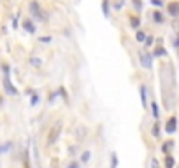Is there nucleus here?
<instances>
[{"instance_id": "f257e3e1", "label": "nucleus", "mask_w": 179, "mask_h": 168, "mask_svg": "<svg viewBox=\"0 0 179 168\" xmlns=\"http://www.w3.org/2000/svg\"><path fill=\"white\" fill-rule=\"evenodd\" d=\"M28 9H30V12H32V16H33V18L46 19V16H44V12H42V9H40V5H39V2H37V0H32L30 5H28Z\"/></svg>"}, {"instance_id": "f03ea898", "label": "nucleus", "mask_w": 179, "mask_h": 168, "mask_svg": "<svg viewBox=\"0 0 179 168\" xmlns=\"http://www.w3.org/2000/svg\"><path fill=\"white\" fill-rule=\"evenodd\" d=\"M60 131H62V123H58V124H54L53 128H51V131H49V135H48V144H54L56 142V138L60 137Z\"/></svg>"}, {"instance_id": "7ed1b4c3", "label": "nucleus", "mask_w": 179, "mask_h": 168, "mask_svg": "<svg viewBox=\"0 0 179 168\" xmlns=\"http://www.w3.org/2000/svg\"><path fill=\"white\" fill-rule=\"evenodd\" d=\"M139 62H141V65H142L144 68H151L153 56H151V54H148V53H141L139 54Z\"/></svg>"}, {"instance_id": "20e7f679", "label": "nucleus", "mask_w": 179, "mask_h": 168, "mask_svg": "<svg viewBox=\"0 0 179 168\" xmlns=\"http://www.w3.org/2000/svg\"><path fill=\"white\" fill-rule=\"evenodd\" d=\"M167 11H169V14H170V16L177 18V16H179V2H177V0L170 2V4L167 5Z\"/></svg>"}, {"instance_id": "39448f33", "label": "nucleus", "mask_w": 179, "mask_h": 168, "mask_svg": "<svg viewBox=\"0 0 179 168\" xmlns=\"http://www.w3.org/2000/svg\"><path fill=\"white\" fill-rule=\"evenodd\" d=\"M4 88H5V91H7L9 95L18 96V89H16L13 84H11V81H9V77H7V75H5V79H4Z\"/></svg>"}, {"instance_id": "423d86ee", "label": "nucleus", "mask_w": 179, "mask_h": 168, "mask_svg": "<svg viewBox=\"0 0 179 168\" xmlns=\"http://www.w3.org/2000/svg\"><path fill=\"white\" fill-rule=\"evenodd\" d=\"M176 130H177V119H176L174 116L170 117L169 121H167V126H165V131L167 133H174Z\"/></svg>"}, {"instance_id": "0eeeda50", "label": "nucleus", "mask_w": 179, "mask_h": 168, "mask_svg": "<svg viewBox=\"0 0 179 168\" xmlns=\"http://www.w3.org/2000/svg\"><path fill=\"white\" fill-rule=\"evenodd\" d=\"M23 28H25L28 33H35V30H37L33 21H30V19H25V21H23Z\"/></svg>"}, {"instance_id": "6e6552de", "label": "nucleus", "mask_w": 179, "mask_h": 168, "mask_svg": "<svg viewBox=\"0 0 179 168\" xmlns=\"http://www.w3.org/2000/svg\"><path fill=\"white\" fill-rule=\"evenodd\" d=\"M141 102H142L144 109L148 107V89H146V86H141Z\"/></svg>"}, {"instance_id": "1a4fd4ad", "label": "nucleus", "mask_w": 179, "mask_h": 168, "mask_svg": "<svg viewBox=\"0 0 179 168\" xmlns=\"http://www.w3.org/2000/svg\"><path fill=\"white\" fill-rule=\"evenodd\" d=\"M13 146H14L13 142H5V144H2V146H0V154H4V152H7V151H9Z\"/></svg>"}, {"instance_id": "9d476101", "label": "nucleus", "mask_w": 179, "mask_h": 168, "mask_svg": "<svg viewBox=\"0 0 179 168\" xmlns=\"http://www.w3.org/2000/svg\"><path fill=\"white\" fill-rule=\"evenodd\" d=\"M172 147H174V142L169 140V142H165V144H163V147H161V149H163V152H165V154H169Z\"/></svg>"}, {"instance_id": "9b49d317", "label": "nucleus", "mask_w": 179, "mask_h": 168, "mask_svg": "<svg viewBox=\"0 0 179 168\" xmlns=\"http://www.w3.org/2000/svg\"><path fill=\"white\" fill-rule=\"evenodd\" d=\"M167 54V51L163 47H161V46H158L156 49H155V53H153V56H165Z\"/></svg>"}, {"instance_id": "f8f14e48", "label": "nucleus", "mask_w": 179, "mask_h": 168, "mask_svg": "<svg viewBox=\"0 0 179 168\" xmlns=\"http://www.w3.org/2000/svg\"><path fill=\"white\" fill-rule=\"evenodd\" d=\"M153 19L156 23H163V16H161L160 11H155V12H153Z\"/></svg>"}, {"instance_id": "ddd939ff", "label": "nucleus", "mask_w": 179, "mask_h": 168, "mask_svg": "<svg viewBox=\"0 0 179 168\" xmlns=\"http://www.w3.org/2000/svg\"><path fill=\"white\" fill-rule=\"evenodd\" d=\"M165 166L167 168H174V158H172V156H167L165 158Z\"/></svg>"}, {"instance_id": "4468645a", "label": "nucleus", "mask_w": 179, "mask_h": 168, "mask_svg": "<svg viewBox=\"0 0 179 168\" xmlns=\"http://www.w3.org/2000/svg\"><path fill=\"white\" fill-rule=\"evenodd\" d=\"M90 156H91V152H90V151H84V152H83V156H81V161H83V163H88Z\"/></svg>"}, {"instance_id": "2eb2a0df", "label": "nucleus", "mask_w": 179, "mask_h": 168, "mask_svg": "<svg viewBox=\"0 0 179 168\" xmlns=\"http://www.w3.org/2000/svg\"><path fill=\"white\" fill-rule=\"evenodd\" d=\"M102 11L105 16H109V0H104L102 2Z\"/></svg>"}, {"instance_id": "dca6fc26", "label": "nucleus", "mask_w": 179, "mask_h": 168, "mask_svg": "<svg viewBox=\"0 0 179 168\" xmlns=\"http://www.w3.org/2000/svg\"><path fill=\"white\" fill-rule=\"evenodd\" d=\"M118 166V156H116V152H112V156H111V168H116Z\"/></svg>"}, {"instance_id": "f3484780", "label": "nucleus", "mask_w": 179, "mask_h": 168, "mask_svg": "<svg viewBox=\"0 0 179 168\" xmlns=\"http://www.w3.org/2000/svg\"><path fill=\"white\" fill-rule=\"evenodd\" d=\"M135 39L139 40V42H144V40H146V35H144V32H137V33H135Z\"/></svg>"}, {"instance_id": "a211bd4d", "label": "nucleus", "mask_w": 179, "mask_h": 168, "mask_svg": "<svg viewBox=\"0 0 179 168\" xmlns=\"http://www.w3.org/2000/svg\"><path fill=\"white\" fill-rule=\"evenodd\" d=\"M151 109H153V116H155V117H158V116H160V112H158V105L155 102L151 103Z\"/></svg>"}, {"instance_id": "6ab92c4d", "label": "nucleus", "mask_w": 179, "mask_h": 168, "mask_svg": "<svg viewBox=\"0 0 179 168\" xmlns=\"http://www.w3.org/2000/svg\"><path fill=\"white\" fill-rule=\"evenodd\" d=\"M130 23H132V28H137L139 27V18H134V16H132V18H130Z\"/></svg>"}, {"instance_id": "aec40b11", "label": "nucleus", "mask_w": 179, "mask_h": 168, "mask_svg": "<svg viewBox=\"0 0 179 168\" xmlns=\"http://www.w3.org/2000/svg\"><path fill=\"white\" fill-rule=\"evenodd\" d=\"M30 63H32V65H35V67H40V65H42V62H40L39 58H30Z\"/></svg>"}, {"instance_id": "412c9836", "label": "nucleus", "mask_w": 179, "mask_h": 168, "mask_svg": "<svg viewBox=\"0 0 179 168\" xmlns=\"http://www.w3.org/2000/svg\"><path fill=\"white\" fill-rule=\"evenodd\" d=\"M151 168H160V163H158V159H155V158L151 159Z\"/></svg>"}, {"instance_id": "4be33fe9", "label": "nucleus", "mask_w": 179, "mask_h": 168, "mask_svg": "<svg viewBox=\"0 0 179 168\" xmlns=\"http://www.w3.org/2000/svg\"><path fill=\"white\" fill-rule=\"evenodd\" d=\"M144 44H146V46H151V44H153V37H146Z\"/></svg>"}, {"instance_id": "5701e85b", "label": "nucleus", "mask_w": 179, "mask_h": 168, "mask_svg": "<svg viewBox=\"0 0 179 168\" xmlns=\"http://www.w3.org/2000/svg\"><path fill=\"white\" fill-rule=\"evenodd\" d=\"M134 4H135V7H137V9H141V7H142V2H141V0H134Z\"/></svg>"}, {"instance_id": "b1692460", "label": "nucleus", "mask_w": 179, "mask_h": 168, "mask_svg": "<svg viewBox=\"0 0 179 168\" xmlns=\"http://www.w3.org/2000/svg\"><path fill=\"white\" fill-rule=\"evenodd\" d=\"M151 4L153 5H161L163 4V0H151Z\"/></svg>"}, {"instance_id": "393cba45", "label": "nucleus", "mask_w": 179, "mask_h": 168, "mask_svg": "<svg viewBox=\"0 0 179 168\" xmlns=\"http://www.w3.org/2000/svg\"><path fill=\"white\" fill-rule=\"evenodd\" d=\"M158 133H160V130H158V124H155V128H153V135H156V137H158Z\"/></svg>"}, {"instance_id": "a878e982", "label": "nucleus", "mask_w": 179, "mask_h": 168, "mask_svg": "<svg viewBox=\"0 0 179 168\" xmlns=\"http://www.w3.org/2000/svg\"><path fill=\"white\" fill-rule=\"evenodd\" d=\"M37 102H39V96H37V95H33V96H32V103H33V105H35Z\"/></svg>"}, {"instance_id": "bb28decb", "label": "nucleus", "mask_w": 179, "mask_h": 168, "mask_svg": "<svg viewBox=\"0 0 179 168\" xmlns=\"http://www.w3.org/2000/svg\"><path fill=\"white\" fill-rule=\"evenodd\" d=\"M49 40H51V37H42V39H40V42H46V44H48Z\"/></svg>"}, {"instance_id": "cd10ccee", "label": "nucleus", "mask_w": 179, "mask_h": 168, "mask_svg": "<svg viewBox=\"0 0 179 168\" xmlns=\"http://www.w3.org/2000/svg\"><path fill=\"white\" fill-rule=\"evenodd\" d=\"M67 168H79V163H70Z\"/></svg>"}, {"instance_id": "c85d7f7f", "label": "nucleus", "mask_w": 179, "mask_h": 168, "mask_svg": "<svg viewBox=\"0 0 179 168\" xmlns=\"http://www.w3.org/2000/svg\"><path fill=\"white\" fill-rule=\"evenodd\" d=\"M174 47H179V37H176V40H174Z\"/></svg>"}, {"instance_id": "c756f323", "label": "nucleus", "mask_w": 179, "mask_h": 168, "mask_svg": "<svg viewBox=\"0 0 179 168\" xmlns=\"http://www.w3.org/2000/svg\"><path fill=\"white\" fill-rule=\"evenodd\" d=\"M172 27H174V30H179V21H174V25H172Z\"/></svg>"}, {"instance_id": "7c9ffc66", "label": "nucleus", "mask_w": 179, "mask_h": 168, "mask_svg": "<svg viewBox=\"0 0 179 168\" xmlns=\"http://www.w3.org/2000/svg\"><path fill=\"white\" fill-rule=\"evenodd\" d=\"M176 168H179V166H176Z\"/></svg>"}]
</instances>
